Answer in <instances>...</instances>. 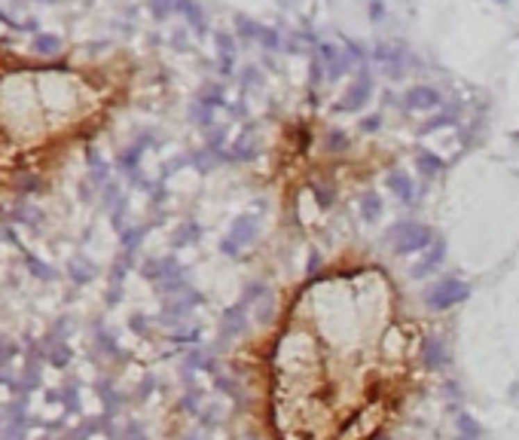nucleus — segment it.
Here are the masks:
<instances>
[{
	"label": "nucleus",
	"instance_id": "nucleus-16",
	"mask_svg": "<svg viewBox=\"0 0 519 440\" xmlns=\"http://www.w3.org/2000/svg\"><path fill=\"white\" fill-rule=\"evenodd\" d=\"M58 400L65 404V413H80V391H76V385H74V382H67L65 389H61Z\"/></svg>",
	"mask_w": 519,
	"mask_h": 440
},
{
	"label": "nucleus",
	"instance_id": "nucleus-1",
	"mask_svg": "<svg viewBox=\"0 0 519 440\" xmlns=\"http://www.w3.org/2000/svg\"><path fill=\"white\" fill-rule=\"evenodd\" d=\"M385 242H388V248L394 254H422L434 245V229L415 220H404V223H394L385 233Z\"/></svg>",
	"mask_w": 519,
	"mask_h": 440
},
{
	"label": "nucleus",
	"instance_id": "nucleus-11",
	"mask_svg": "<svg viewBox=\"0 0 519 440\" xmlns=\"http://www.w3.org/2000/svg\"><path fill=\"white\" fill-rule=\"evenodd\" d=\"M98 398L104 400V416H110V419H113L116 410H120V404H122V398L116 395V389H113V385L107 382V380L98 382Z\"/></svg>",
	"mask_w": 519,
	"mask_h": 440
},
{
	"label": "nucleus",
	"instance_id": "nucleus-27",
	"mask_svg": "<svg viewBox=\"0 0 519 440\" xmlns=\"http://www.w3.org/2000/svg\"><path fill=\"white\" fill-rule=\"evenodd\" d=\"M196 236H199V227H183L181 233L174 236V245H177V248H183V245H187L190 238H196Z\"/></svg>",
	"mask_w": 519,
	"mask_h": 440
},
{
	"label": "nucleus",
	"instance_id": "nucleus-15",
	"mask_svg": "<svg viewBox=\"0 0 519 440\" xmlns=\"http://www.w3.org/2000/svg\"><path fill=\"white\" fill-rule=\"evenodd\" d=\"M15 352H19V345L13 339H0V380H6V370H10Z\"/></svg>",
	"mask_w": 519,
	"mask_h": 440
},
{
	"label": "nucleus",
	"instance_id": "nucleus-6",
	"mask_svg": "<svg viewBox=\"0 0 519 440\" xmlns=\"http://www.w3.org/2000/svg\"><path fill=\"white\" fill-rule=\"evenodd\" d=\"M418 361H422V367H428V370H443L449 364L446 343L440 336H428L422 345H418Z\"/></svg>",
	"mask_w": 519,
	"mask_h": 440
},
{
	"label": "nucleus",
	"instance_id": "nucleus-20",
	"mask_svg": "<svg viewBox=\"0 0 519 440\" xmlns=\"http://www.w3.org/2000/svg\"><path fill=\"white\" fill-rule=\"evenodd\" d=\"M61 49V40L52 34H40L37 37V52H43V56H56V52Z\"/></svg>",
	"mask_w": 519,
	"mask_h": 440
},
{
	"label": "nucleus",
	"instance_id": "nucleus-22",
	"mask_svg": "<svg viewBox=\"0 0 519 440\" xmlns=\"http://www.w3.org/2000/svg\"><path fill=\"white\" fill-rule=\"evenodd\" d=\"M324 144H327L330 153H343L348 147V135L339 132V129H333V132H327V141H324Z\"/></svg>",
	"mask_w": 519,
	"mask_h": 440
},
{
	"label": "nucleus",
	"instance_id": "nucleus-14",
	"mask_svg": "<svg viewBox=\"0 0 519 440\" xmlns=\"http://www.w3.org/2000/svg\"><path fill=\"white\" fill-rule=\"evenodd\" d=\"M67 275H71L76 284H86V282H92V275H95V266H92L89 260H74L71 269H67Z\"/></svg>",
	"mask_w": 519,
	"mask_h": 440
},
{
	"label": "nucleus",
	"instance_id": "nucleus-25",
	"mask_svg": "<svg viewBox=\"0 0 519 440\" xmlns=\"http://www.w3.org/2000/svg\"><path fill=\"white\" fill-rule=\"evenodd\" d=\"M147 233V227H138V229H129V233H122V245H126V254H131L141 245V238Z\"/></svg>",
	"mask_w": 519,
	"mask_h": 440
},
{
	"label": "nucleus",
	"instance_id": "nucleus-12",
	"mask_svg": "<svg viewBox=\"0 0 519 440\" xmlns=\"http://www.w3.org/2000/svg\"><path fill=\"white\" fill-rule=\"evenodd\" d=\"M455 425H459V434H461L464 440H479V437H483V428H479V422H477L470 413H461Z\"/></svg>",
	"mask_w": 519,
	"mask_h": 440
},
{
	"label": "nucleus",
	"instance_id": "nucleus-31",
	"mask_svg": "<svg viewBox=\"0 0 519 440\" xmlns=\"http://www.w3.org/2000/svg\"><path fill=\"white\" fill-rule=\"evenodd\" d=\"M242 440H257V437H254V434H251V437H247V434H245V437H242Z\"/></svg>",
	"mask_w": 519,
	"mask_h": 440
},
{
	"label": "nucleus",
	"instance_id": "nucleus-29",
	"mask_svg": "<svg viewBox=\"0 0 519 440\" xmlns=\"http://www.w3.org/2000/svg\"><path fill=\"white\" fill-rule=\"evenodd\" d=\"M131 330H135V334H147V330H150V327H147V321H144V315H131Z\"/></svg>",
	"mask_w": 519,
	"mask_h": 440
},
{
	"label": "nucleus",
	"instance_id": "nucleus-26",
	"mask_svg": "<svg viewBox=\"0 0 519 440\" xmlns=\"http://www.w3.org/2000/svg\"><path fill=\"white\" fill-rule=\"evenodd\" d=\"M452 122H455V117H452V113H446V117H434V120L428 122V126L422 129V132H425V135H428V132H437V129H443V126H452Z\"/></svg>",
	"mask_w": 519,
	"mask_h": 440
},
{
	"label": "nucleus",
	"instance_id": "nucleus-28",
	"mask_svg": "<svg viewBox=\"0 0 519 440\" xmlns=\"http://www.w3.org/2000/svg\"><path fill=\"white\" fill-rule=\"evenodd\" d=\"M196 339H199V330H190V334H177L174 343H177V345H192Z\"/></svg>",
	"mask_w": 519,
	"mask_h": 440
},
{
	"label": "nucleus",
	"instance_id": "nucleus-18",
	"mask_svg": "<svg viewBox=\"0 0 519 440\" xmlns=\"http://www.w3.org/2000/svg\"><path fill=\"white\" fill-rule=\"evenodd\" d=\"M257 321H260V324H272V321H275V297H272V293H266V297L260 300V306H257Z\"/></svg>",
	"mask_w": 519,
	"mask_h": 440
},
{
	"label": "nucleus",
	"instance_id": "nucleus-7",
	"mask_svg": "<svg viewBox=\"0 0 519 440\" xmlns=\"http://www.w3.org/2000/svg\"><path fill=\"white\" fill-rule=\"evenodd\" d=\"M443 260H446V245L443 242H434V248L425 251V257L418 260L413 269H409V275H413V279H425V275L437 272V266H443Z\"/></svg>",
	"mask_w": 519,
	"mask_h": 440
},
{
	"label": "nucleus",
	"instance_id": "nucleus-24",
	"mask_svg": "<svg viewBox=\"0 0 519 440\" xmlns=\"http://www.w3.org/2000/svg\"><path fill=\"white\" fill-rule=\"evenodd\" d=\"M217 389L223 391V395H229V398H242V389H238V382L232 380V376H217Z\"/></svg>",
	"mask_w": 519,
	"mask_h": 440
},
{
	"label": "nucleus",
	"instance_id": "nucleus-2",
	"mask_svg": "<svg viewBox=\"0 0 519 440\" xmlns=\"http://www.w3.org/2000/svg\"><path fill=\"white\" fill-rule=\"evenodd\" d=\"M468 297H470V284L461 279H452V275L434 282L431 288L425 291V303H428V309H434V312H446V309L464 303Z\"/></svg>",
	"mask_w": 519,
	"mask_h": 440
},
{
	"label": "nucleus",
	"instance_id": "nucleus-10",
	"mask_svg": "<svg viewBox=\"0 0 519 440\" xmlns=\"http://www.w3.org/2000/svg\"><path fill=\"white\" fill-rule=\"evenodd\" d=\"M415 168H418V172H422L425 177H434V174L443 172V159L434 156L431 150H418V153H415Z\"/></svg>",
	"mask_w": 519,
	"mask_h": 440
},
{
	"label": "nucleus",
	"instance_id": "nucleus-3",
	"mask_svg": "<svg viewBox=\"0 0 519 440\" xmlns=\"http://www.w3.org/2000/svg\"><path fill=\"white\" fill-rule=\"evenodd\" d=\"M254 233H257V218H254V214H245V218L236 220V227H232V233L220 242V248L226 254H238L254 238Z\"/></svg>",
	"mask_w": 519,
	"mask_h": 440
},
{
	"label": "nucleus",
	"instance_id": "nucleus-5",
	"mask_svg": "<svg viewBox=\"0 0 519 440\" xmlns=\"http://www.w3.org/2000/svg\"><path fill=\"white\" fill-rule=\"evenodd\" d=\"M370 92H373V80H370V76H358V80H354L352 86H348V92L343 95V101L336 104V111H339V113H354V111H361V107L367 104Z\"/></svg>",
	"mask_w": 519,
	"mask_h": 440
},
{
	"label": "nucleus",
	"instance_id": "nucleus-21",
	"mask_svg": "<svg viewBox=\"0 0 519 440\" xmlns=\"http://www.w3.org/2000/svg\"><path fill=\"white\" fill-rule=\"evenodd\" d=\"M110 440H147V434H144V428L138 425V422H129L120 434H113V431H110Z\"/></svg>",
	"mask_w": 519,
	"mask_h": 440
},
{
	"label": "nucleus",
	"instance_id": "nucleus-17",
	"mask_svg": "<svg viewBox=\"0 0 519 440\" xmlns=\"http://www.w3.org/2000/svg\"><path fill=\"white\" fill-rule=\"evenodd\" d=\"M187 367L190 370H214V358L208 352H202V349H192L187 355Z\"/></svg>",
	"mask_w": 519,
	"mask_h": 440
},
{
	"label": "nucleus",
	"instance_id": "nucleus-32",
	"mask_svg": "<svg viewBox=\"0 0 519 440\" xmlns=\"http://www.w3.org/2000/svg\"><path fill=\"white\" fill-rule=\"evenodd\" d=\"M67 440H74V437H67Z\"/></svg>",
	"mask_w": 519,
	"mask_h": 440
},
{
	"label": "nucleus",
	"instance_id": "nucleus-4",
	"mask_svg": "<svg viewBox=\"0 0 519 440\" xmlns=\"http://www.w3.org/2000/svg\"><path fill=\"white\" fill-rule=\"evenodd\" d=\"M245 330H247V306L245 303L229 306L220 318V343H229V339L242 336Z\"/></svg>",
	"mask_w": 519,
	"mask_h": 440
},
{
	"label": "nucleus",
	"instance_id": "nucleus-30",
	"mask_svg": "<svg viewBox=\"0 0 519 440\" xmlns=\"http://www.w3.org/2000/svg\"><path fill=\"white\" fill-rule=\"evenodd\" d=\"M361 129H363V132H376V129H379V117H367V120L361 122Z\"/></svg>",
	"mask_w": 519,
	"mask_h": 440
},
{
	"label": "nucleus",
	"instance_id": "nucleus-8",
	"mask_svg": "<svg viewBox=\"0 0 519 440\" xmlns=\"http://www.w3.org/2000/svg\"><path fill=\"white\" fill-rule=\"evenodd\" d=\"M443 98H440V92L437 89H431V86H413L406 92V107L409 111H434Z\"/></svg>",
	"mask_w": 519,
	"mask_h": 440
},
{
	"label": "nucleus",
	"instance_id": "nucleus-23",
	"mask_svg": "<svg viewBox=\"0 0 519 440\" xmlns=\"http://www.w3.org/2000/svg\"><path fill=\"white\" fill-rule=\"evenodd\" d=\"M95 336H98V349H104L107 355H120V345H116V336H110L104 327H95Z\"/></svg>",
	"mask_w": 519,
	"mask_h": 440
},
{
	"label": "nucleus",
	"instance_id": "nucleus-13",
	"mask_svg": "<svg viewBox=\"0 0 519 440\" xmlns=\"http://www.w3.org/2000/svg\"><path fill=\"white\" fill-rule=\"evenodd\" d=\"M361 214H363V220H379L382 218V199L376 196V193H367V196L361 199Z\"/></svg>",
	"mask_w": 519,
	"mask_h": 440
},
{
	"label": "nucleus",
	"instance_id": "nucleus-9",
	"mask_svg": "<svg viewBox=\"0 0 519 440\" xmlns=\"http://www.w3.org/2000/svg\"><path fill=\"white\" fill-rule=\"evenodd\" d=\"M388 190L400 199V202H413V196H415L413 177H409L406 172H394V174H388Z\"/></svg>",
	"mask_w": 519,
	"mask_h": 440
},
{
	"label": "nucleus",
	"instance_id": "nucleus-19",
	"mask_svg": "<svg viewBox=\"0 0 519 440\" xmlns=\"http://www.w3.org/2000/svg\"><path fill=\"white\" fill-rule=\"evenodd\" d=\"M266 293H269L266 284H263V282H254V284H247V288H245L242 303H245V306H254V303H260V300L266 297Z\"/></svg>",
	"mask_w": 519,
	"mask_h": 440
}]
</instances>
